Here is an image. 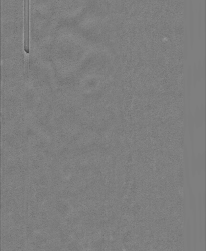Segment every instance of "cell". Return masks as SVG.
<instances>
[{"label": "cell", "instance_id": "obj_3", "mask_svg": "<svg viewBox=\"0 0 206 251\" xmlns=\"http://www.w3.org/2000/svg\"><path fill=\"white\" fill-rule=\"evenodd\" d=\"M186 13H187V1L184 0V15L185 18L186 17Z\"/></svg>", "mask_w": 206, "mask_h": 251}, {"label": "cell", "instance_id": "obj_1", "mask_svg": "<svg viewBox=\"0 0 206 251\" xmlns=\"http://www.w3.org/2000/svg\"><path fill=\"white\" fill-rule=\"evenodd\" d=\"M189 27L191 40V42L193 43V3L191 0L189 2Z\"/></svg>", "mask_w": 206, "mask_h": 251}, {"label": "cell", "instance_id": "obj_2", "mask_svg": "<svg viewBox=\"0 0 206 251\" xmlns=\"http://www.w3.org/2000/svg\"><path fill=\"white\" fill-rule=\"evenodd\" d=\"M202 3L200 1L199 5V12H198V35L200 36L201 34V19H202Z\"/></svg>", "mask_w": 206, "mask_h": 251}]
</instances>
